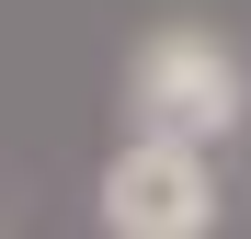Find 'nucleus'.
<instances>
[{"mask_svg": "<svg viewBox=\"0 0 251 239\" xmlns=\"http://www.w3.org/2000/svg\"><path fill=\"white\" fill-rule=\"evenodd\" d=\"M103 228H126V239H205V228H217L205 148L194 137H137L103 171Z\"/></svg>", "mask_w": 251, "mask_h": 239, "instance_id": "f257e3e1", "label": "nucleus"}, {"mask_svg": "<svg viewBox=\"0 0 251 239\" xmlns=\"http://www.w3.org/2000/svg\"><path fill=\"white\" fill-rule=\"evenodd\" d=\"M137 114H149V137H228L240 126V68L205 46V34H149L137 46Z\"/></svg>", "mask_w": 251, "mask_h": 239, "instance_id": "f03ea898", "label": "nucleus"}]
</instances>
